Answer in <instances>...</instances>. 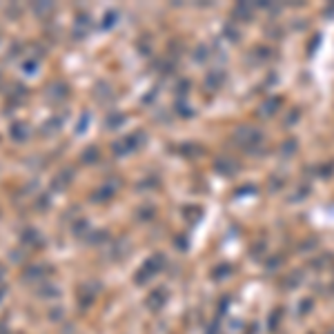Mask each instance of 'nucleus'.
<instances>
[{"label": "nucleus", "instance_id": "2", "mask_svg": "<svg viewBox=\"0 0 334 334\" xmlns=\"http://www.w3.org/2000/svg\"><path fill=\"white\" fill-rule=\"evenodd\" d=\"M0 279H3V267H0Z\"/></svg>", "mask_w": 334, "mask_h": 334}, {"label": "nucleus", "instance_id": "1", "mask_svg": "<svg viewBox=\"0 0 334 334\" xmlns=\"http://www.w3.org/2000/svg\"><path fill=\"white\" fill-rule=\"evenodd\" d=\"M5 294H7V290H5V287L0 285V301H3V296H5Z\"/></svg>", "mask_w": 334, "mask_h": 334}]
</instances>
